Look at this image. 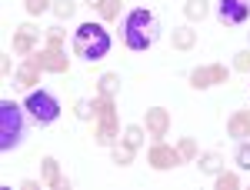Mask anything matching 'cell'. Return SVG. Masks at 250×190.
<instances>
[{
	"label": "cell",
	"instance_id": "obj_18",
	"mask_svg": "<svg viewBox=\"0 0 250 190\" xmlns=\"http://www.w3.org/2000/svg\"><path fill=\"white\" fill-rule=\"evenodd\" d=\"M117 90H120V77H117V74H104L100 80H97V94L117 97Z\"/></svg>",
	"mask_w": 250,
	"mask_h": 190
},
{
	"label": "cell",
	"instance_id": "obj_23",
	"mask_svg": "<svg viewBox=\"0 0 250 190\" xmlns=\"http://www.w3.org/2000/svg\"><path fill=\"white\" fill-rule=\"evenodd\" d=\"M237 187H240V177L237 173H230V170L217 173V190H237Z\"/></svg>",
	"mask_w": 250,
	"mask_h": 190
},
{
	"label": "cell",
	"instance_id": "obj_19",
	"mask_svg": "<svg viewBox=\"0 0 250 190\" xmlns=\"http://www.w3.org/2000/svg\"><path fill=\"white\" fill-rule=\"evenodd\" d=\"M120 144H127V147H140L144 144V127H137V124H130V127H124V137H120Z\"/></svg>",
	"mask_w": 250,
	"mask_h": 190
},
{
	"label": "cell",
	"instance_id": "obj_24",
	"mask_svg": "<svg viewBox=\"0 0 250 190\" xmlns=\"http://www.w3.org/2000/svg\"><path fill=\"white\" fill-rule=\"evenodd\" d=\"M94 10H97V14H100L104 20H114V17H117V10H120V3H117V0H100Z\"/></svg>",
	"mask_w": 250,
	"mask_h": 190
},
{
	"label": "cell",
	"instance_id": "obj_21",
	"mask_svg": "<svg viewBox=\"0 0 250 190\" xmlns=\"http://www.w3.org/2000/svg\"><path fill=\"white\" fill-rule=\"evenodd\" d=\"M134 147H127V144H117L114 147V164H120V167H127V164H134Z\"/></svg>",
	"mask_w": 250,
	"mask_h": 190
},
{
	"label": "cell",
	"instance_id": "obj_30",
	"mask_svg": "<svg viewBox=\"0 0 250 190\" xmlns=\"http://www.w3.org/2000/svg\"><path fill=\"white\" fill-rule=\"evenodd\" d=\"M233 70H240V74L250 70V50H240V54L233 57Z\"/></svg>",
	"mask_w": 250,
	"mask_h": 190
},
{
	"label": "cell",
	"instance_id": "obj_13",
	"mask_svg": "<svg viewBox=\"0 0 250 190\" xmlns=\"http://www.w3.org/2000/svg\"><path fill=\"white\" fill-rule=\"evenodd\" d=\"M37 77H40V63L34 57H27L17 67V84H20V87H34V84H37Z\"/></svg>",
	"mask_w": 250,
	"mask_h": 190
},
{
	"label": "cell",
	"instance_id": "obj_17",
	"mask_svg": "<svg viewBox=\"0 0 250 190\" xmlns=\"http://www.w3.org/2000/svg\"><path fill=\"white\" fill-rule=\"evenodd\" d=\"M200 170H204V173H213V177H217V173L224 170V157H220L217 150L204 153V157H200Z\"/></svg>",
	"mask_w": 250,
	"mask_h": 190
},
{
	"label": "cell",
	"instance_id": "obj_5",
	"mask_svg": "<svg viewBox=\"0 0 250 190\" xmlns=\"http://www.w3.org/2000/svg\"><path fill=\"white\" fill-rule=\"evenodd\" d=\"M147 160H150V167H154V170H170V167H180V164H184L180 150H177V147H167V144H160V140L150 147Z\"/></svg>",
	"mask_w": 250,
	"mask_h": 190
},
{
	"label": "cell",
	"instance_id": "obj_9",
	"mask_svg": "<svg viewBox=\"0 0 250 190\" xmlns=\"http://www.w3.org/2000/svg\"><path fill=\"white\" fill-rule=\"evenodd\" d=\"M34 60L40 63V70H47V74H67L70 70V60L63 57V50H37L34 54Z\"/></svg>",
	"mask_w": 250,
	"mask_h": 190
},
{
	"label": "cell",
	"instance_id": "obj_26",
	"mask_svg": "<svg viewBox=\"0 0 250 190\" xmlns=\"http://www.w3.org/2000/svg\"><path fill=\"white\" fill-rule=\"evenodd\" d=\"M177 150H180V157H184V160H193V157H197V144H193L190 137H184Z\"/></svg>",
	"mask_w": 250,
	"mask_h": 190
},
{
	"label": "cell",
	"instance_id": "obj_10",
	"mask_svg": "<svg viewBox=\"0 0 250 190\" xmlns=\"http://www.w3.org/2000/svg\"><path fill=\"white\" fill-rule=\"evenodd\" d=\"M120 124H117V117H104V120H97V130H94V140L100 147H117L120 144Z\"/></svg>",
	"mask_w": 250,
	"mask_h": 190
},
{
	"label": "cell",
	"instance_id": "obj_11",
	"mask_svg": "<svg viewBox=\"0 0 250 190\" xmlns=\"http://www.w3.org/2000/svg\"><path fill=\"white\" fill-rule=\"evenodd\" d=\"M40 170H43V184H47L50 190H63L67 187V180L60 177V164L54 160V157H43V160H40Z\"/></svg>",
	"mask_w": 250,
	"mask_h": 190
},
{
	"label": "cell",
	"instance_id": "obj_12",
	"mask_svg": "<svg viewBox=\"0 0 250 190\" xmlns=\"http://www.w3.org/2000/svg\"><path fill=\"white\" fill-rule=\"evenodd\" d=\"M227 133L237 137V140H247L250 137V110H237V114L227 120Z\"/></svg>",
	"mask_w": 250,
	"mask_h": 190
},
{
	"label": "cell",
	"instance_id": "obj_7",
	"mask_svg": "<svg viewBox=\"0 0 250 190\" xmlns=\"http://www.w3.org/2000/svg\"><path fill=\"white\" fill-rule=\"evenodd\" d=\"M217 10H220V20H224V23L240 27V23H247V17H250V0H220Z\"/></svg>",
	"mask_w": 250,
	"mask_h": 190
},
{
	"label": "cell",
	"instance_id": "obj_20",
	"mask_svg": "<svg viewBox=\"0 0 250 190\" xmlns=\"http://www.w3.org/2000/svg\"><path fill=\"white\" fill-rule=\"evenodd\" d=\"M184 14L190 20H204L207 17V0H187L184 3Z\"/></svg>",
	"mask_w": 250,
	"mask_h": 190
},
{
	"label": "cell",
	"instance_id": "obj_6",
	"mask_svg": "<svg viewBox=\"0 0 250 190\" xmlns=\"http://www.w3.org/2000/svg\"><path fill=\"white\" fill-rule=\"evenodd\" d=\"M37 43H40L37 27H30V23L17 27V34H14V54H17V57H34V54H37Z\"/></svg>",
	"mask_w": 250,
	"mask_h": 190
},
{
	"label": "cell",
	"instance_id": "obj_29",
	"mask_svg": "<svg viewBox=\"0 0 250 190\" xmlns=\"http://www.w3.org/2000/svg\"><path fill=\"white\" fill-rule=\"evenodd\" d=\"M47 47H50V50H60V47H63V34H60L57 27L47 30Z\"/></svg>",
	"mask_w": 250,
	"mask_h": 190
},
{
	"label": "cell",
	"instance_id": "obj_14",
	"mask_svg": "<svg viewBox=\"0 0 250 190\" xmlns=\"http://www.w3.org/2000/svg\"><path fill=\"white\" fill-rule=\"evenodd\" d=\"M170 43L177 47V50H193L197 47V30H190V27H177L170 34Z\"/></svg>",
	"mask_w": 250,
	"mask_h": 190
},
{
	"label": "cell",
	"instance_id": "obj_15",
	"mask_svg": "<svg viewBox=\"0 0 250 190\" xmlns=\"http://www.w3.org/2000/svg\"><path fill=\"white\" fill-rule=\"evenodd\" d=\"M217 84V74H213V63L210 67H197L190 74V87L193 90H207V87H213Z\"/></svg>",
	"mask_w": 250,
	"mask_h": 190
},
{
	"label": "cell",
	"instance_id": "obj_3",
	"mask_svg": "<svg viewBox=\"0 0 250 190\" xmlns=\"http://www.w3.org/2000/svg\"><path fill=\"white\" fill-rule=\"evenodd\" d=\"M23 110H27V107H17L10 97L0 100V150H3V153L17 150L20 144H23V137H27Z\"/></svg>",
	"mask_w": 250,
	"mask_h": 190
},
{
	"label": "cell",
	"instance_id": "obj_16",
	"mask_svg": "<svg viewBox=\"0 0 250 190\" xmlns=\"http://www.w3.org/2000/svg\"><path fill=\"white\" fill-rule=\"evenodd\" d=\"M90 104H94V117H97V120H104V117H117V104H114V97L97 94Z\"/></svg>",
	"mask_w": 250,
	"mask_h": 190
},
{
	"label": "cell",
	"instance_id": "obj_27",
	"mask_svg": "<svg viewBox=\"0 0 250 190\" xmlns=\"http://www.w3.org/2000/svg\"><path fill=\"white\" fill-rule=\"evenodd\" d=\"M23 7H27V14H30V17H40V14L50 7V0H27Z\"/></svg>",
	"mask_w": 250,
	"mask_h": 190
},
{
	"label": "cell",
	"instance_id": "obj_22",
	"mask_svg": "<svg viewBox=\"0 0 250 190\" xmlns=\"http://www.w3.org/2000/svg\"><path fill=\"white\" fill-rule=\"evenodd\" d=\"M233 160H237V167H240V170H250V144H247V140H240V144H237Z\"/></svg>",
	"mask_w": 250,
	"mask_h": 190
},
{
	"label": "cell",
	"instance_id": "obj_28",
	"mask_svg": "<svg viewBox=\"0 0 250 190\" xmlns=\"http://www.w3.org/2000/svg\"><path fill=\"white\" fill-rule=\"evenodd\" d=\"M74 110H77L80 120H90V117H94V104H90V100H77V104H74Z\"/></svg>",
	"mask_w": 250,
	"mask_h": 190
},
{
	"label": "cell",
	"instance_id": "obj_1",
	"mask_svg": "<svg viewBox=\"0 0 250 190\" xmlns=\"http://www.w3.org/2000/svg\"><path fill=\"white\" fill-rule=\"evenodd\" d=\"M120 34H124V43L140 54V50H150L157 43L160 23H157V17L147 7H134V10H127L124 20H120Z\"/></svg>",
	"mask_w": 250,
	"mask_h": 190
},
{
	"label": "cell",
	"instance_id": "obj_25",
	"mask_svg": "<svg viewBox=\"0 0 250 190\" xmlns=\"http://www.w3.org/2000/svg\"><path fill=\"white\" fill-rule=\"evenodd\" d=\"M74 10H77V3H74V0H54V14H57V17H74Z\"/></svg>",
	"mask_w": 250,
	"mask_h": 190
},
{
	"label": "cell",
	"instance_id": "obj_2",
	"mask_svg": "<svg viewBox=\"0 0 250 190\" xmlns=\"http://www.w3.org/2000/svg\"><path fill=\"white\" fill-rule=\"evenodd\" d=\"M74 54L83 57L87 63H97L110 54V34L104 30V23H94V20L80 23L74 30Z\"/></svg>",
	"mask_w": 250,
	"mask_h": 190
},
{
	"label": "cell",
	"instance_id": "obj_8",
	"mask_svg": "<svg viewBox=\"0 0 250 190\" xmlns=\"http://www.w3.org/2000/svg\"><path fill=\"white\" fill-rule=\"evenodd\" d=\"M144 127H147V133H150L154 140H164V137L170 133V110H164V107H150L147 117H144Z\"/></svg>",
	"mask_w": 250,
	"mask_h": 190
},
{
	"label": "cell",
	"instance_id": "obj_31",
	"mask_svg": "<svg viewBox=\"0 0 250 190\" xmlns=\"http://www.w3.org/2000/svg\"><path fill=\"white\" fill-rule=\"evenodd\" d=\"M87 3H90V7H97V3H100V0H87Z\"/></svg>",
	"mask_w": 250,
	"mask_h": 190
},
{
	"label": "cell",
	"instance_id": "obj_4",
	"mask_svg": "<svg viewBox=\"0 0 250 190\" xmlns=\"http://www.w3.org/2000/svg\"><path fill=\"white\" fill-rule=\"evenodd\" d=\"M23 107H27V114L34 117L37 124H54L60 117V100L50 90H30L27 100H23Z\"/></svg>",
	"mask_w": 250,
	"mask_h": 190
}]
</instances>
